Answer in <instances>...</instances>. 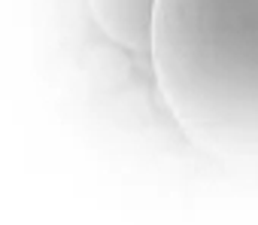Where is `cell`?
<instances>
[{"mask_svg": "<svg viewBox=\"0 0 258 225\" xmlns=\"http://www.w3.org/2000/svg\"><path fill=\"white\" fill-rule=\"evenodd\" d=\"M149 61L191 146L258 167V0H158Z\"/></svg>", "mask_w": 258, "mask_h": 225, "instance_id": "obj_1", "label": "cell"}, {"mask_svg": "<svg viewBox=\"0 0 258 225\" xmlns=\"http://www.w3.org/2000/svg\"><path fill=\"white\" fill-rule=\"evenodd\" d=\"M155 4L158 0H85L88 16L106 40L146 55L152 49Z\"/></svg>", "mask_w": 258, "mask_h": 225, "instance_id": "obj_2", "label": "cell"}]
</instances>
